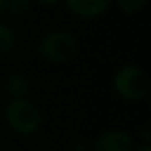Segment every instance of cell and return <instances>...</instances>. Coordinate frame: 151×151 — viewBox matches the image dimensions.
<instances>
[{"label":"cell","mask_w":151,"mask_h":151,"mask_svg":"<svg viewBox=\"0 0 151 151\" xmlns=\"http://www.w3.org/2000/svg\"><path fill=\"white\" fill-rule=\"evenodd\" d=\"M114 89L116 92L127 99L138 101L142 99L150 92V82L147 74L133 65H127L120 68L114 76Z\"/></svg>","instance_id":"cell-1"},{"label":"cell","mask_w":151,"mask_h":151,"mask_svg":"<svg viewBox=\"0 0 151 151\" xmlns=\"http://www.w3.org/2000/svg\"><path fill=\"white\" fill-rule=\"evenodd\" d=\"M6 119L15 132L24 135L36 132L42 122L39 110L27 99H14L6 108Z\"/></svg>","instance_id":"cell-2"},{"label":"cell","mask_w":151,"mask_h":151,"mask_svg":"<svg viewBox=\"0 0 151 151\" xmlns=\"http://www.w3.org/2000/svg\"><path fill=\"white\" fill-rule=\"evenodd\" d=\"M40 55L52 62H65L77 53V42L65 31H55L45 36L39 45Z\"/></svg>","instance_id":"cell-3"},{"label":"cell","mask_w":151,"mask_h":151,"mask_svg":"<svg viewBox=\"0 0 151 151\" xmlns=\"http://www.w3.org/2000/svg\"><path fill=\"white\" fill-rule=\"evenodd\" d=\"M95 148L96 151H132L133 139L127 132L113 129L98 136Z\"/></svg>","instance_id":"cell-4"},{"label":"cell","mask_w":151,"mask_h":151,"mask_svg":"<svg viewBox=\"0 0 151 151\" xmlns=\"http://www.w3.org/2000/svg\"><path fill=\"white\" fill-rule=\"evenodd\" d=\"M65 3L73 14L92 18L104 14L108 9L111 0H65Z\"/></svg>","instance_id":"cell-5"},{"label":"cell","mask_w":151,"mask_h":151,"mask_svg":"<svg viewBox=\"0 0 151 151\" xmlns=\"http://www.w3.org/2000/svg\"><path fill=\"white\" fill-rule=\"evenodd\" d=\"M6 92L14 99H24L28 93V83L21 74H14L6 80Z\"/></svg>","instance_id":"cell-6"},{"label":"cell","mask_w":151,"mask_h":151,"mask_svg":"<svg viewBox=\"0 0 151 151\" xmlns=\"http://www.w3.org/2000/svg\"><path fill=\"white\" fill-rule=\"evenodd\" d=\"M31 11V2L30 0H8V9L12 17L17 18H24L30 14Z\"/></svg>","instance_id":"cell-7"},{"label":"cell","mask_w":151,"mask_h":151,"mask_svg":"<svg viewBox=\"0 0 151 151\" xmlns=\"http://www.w3.org/2000/svg\"><path fill=\"white\" fill-rule=\"evenodd\" d=\"M14 43H15V36L12 30L0 24V55L8 53L14 47Z\"/></svg>","instance_id":"cell-8"},{"label":"cell","mask_w":151,"mask_h":151,"mask_svg":"<svg viewBox=\"0 0 151 151\" xmlns=\"http://www.w3.org/2000/svg\"><path fill=\"white\" fill-rule=\"evenodd\" d=\"M145 2L147 0H117V5L123 12L133 14V12H138L139 9H142Z\"/></svg>","instance_id":"cell-9"},{"label":"cell","mask_w":151,"mask_h":151,"mask_svg":"<svg viewBox=\"0 0 151 151\" xmlns=\"http://www.w3.org/2000/svg\"><path fill=\"white\" fill-rule=\"evenodd\" d=\"M142 138L145 141V145H150V142H151V127H150V123L145 124L144 132H142Z\"/></svg>","instance_id":"cell-10"},{"label":"cell","mask_w":151,"mask_h":151,"mask_svg":"<svg viewBox=\"0 0 151 151\" xmlns=\"http://www.w3.org/2000/svg\"><path fill=\"white\" fill-rule=\"evenodd\" d=\"M68 151H91V148L88 145L82 144V142H77V144H73Z\"/></svg>","instance_id":"cell-11"},{"label":"cell","mask_w":151,"mask_h":151,"mask_svg":"<svg viewBox=\"0 0 151 151\" xmlns=\"http://www.w3.org/2000/svg\"><path fill=\"white\" fill-rule=\"evenodd\" d=\"M6 9H8V0H0V21L6 15Z\"/></svg>","instance_id":"cell-12"},{"label":"cell","mask_w":151,"mask_h":151,"mask_svg":"<svg viewBox=\"0 0 151 151\" xmlns=\"http://www.w3.org/2000/svg\"><path fill=\"white\" fill-rule=\"evenodd\" d=\"M37 2L42 5H55V3L61 2V0H37Z\"/></svg>","instance_id":"cell-13"},{"label":"cell","mask_w":151,"mask_h":151,"mask_svg":"<svg viewBox=\"0 0 151 151\" xmlns=\"http://www.w3.org/2000/svg\"><path fill=\"white\" fill-rule=\"evenodd\" d=\"M135 151H151V145H144V147H139L138 150Z\"/></svg>","instance_id":"cell-14"}]
</instances>
